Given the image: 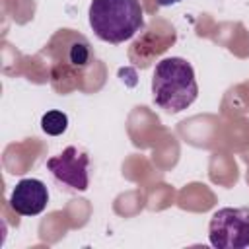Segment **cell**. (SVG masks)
<instances>
[{"label":"cell","instance_id":"obj_1","mask_svg":"<svg viewBox=\"0 0 249 249\" xmlns=\"http://www.w3.org/2000/svg\"><path fill=\"white\" fill-rule=\"evenodd\" d=\"M198 97V84L191 62L181 56L160 60L152 74V99L165 113H181Z\"/></svg>","mask_w":249,"mask_h":249},{"label":"cell","instance_id":"obj_2","mask_svg":"<svg viewBox=\"0 0 249 249\" xmlns=\"http://www.w3.org/2000/svg\"><path fill=\"white\" fill-rule=\"evenodd\" d=\"M88 16L95 37L111 45L132 39L144 27L140 0H91Z\"/></svg>","mask_w":249,"mask_h":249},{"label":"cell","instance_id":"obj_3","mask_svg":"<svg viewBox=\"0 0 249 249\" xmlns=\"http://www.w3.org/2000/svg\"><path fill=\"white\" fill-rule=\"evenodd\" d=\"M208 239L216 249H243L249 245V208H220L208 224Z\"/></svg>","mask_w":249,"mask_h":249},{"label":"cell","instance_id":"obj_4","mask_svg":"<svg viewBox=\"0 0 249 249\" xmlns=\"http://www.w3.org/2000/svg\"><path fill=\"white\" fill-rule=\"evenodd\" d=\"M88 165L89 156L76 146H68L58 156L47 160V169L54 175V179L74 191H86L89 187Z\"/></svg>","mask_w":249,"mask_h":249},{"label":"cell","instance_id":"obj_5","mask_svg":"<svg viewBox=\"0 0 249 249\" xmlns=\"http://www.w3.org/2000/svg\"><path fill=\"white\" fill-rule=\"evenodd\" d=\"M49 191L41 179H21L10 195V206L19 216H37L47 208Z\"/></svg>","mask_w":249,"mask_h":249},{"label":"cell","instance_id":"obj_6","mask_svg":"<svg viewBox=\"0 0 249 249\" xmlns=\"http://www.w3.org/2000/svg\"><path fill=\"white\" fill-rule=\"evenodd\" d=\"M66 126H68V117L62 111H47L41 117V128L45 134L58 136L66 130Z\"/></svg>","mask_w":249,"mask_h":249},{"label":"cell","instance_id":"obj_7","mask_svg":"<svg viewBox=\"0 0 249 249\" xmlns=\"http://www.w3.org/2000/svg\"><path fill=\"white\" fill-rule=\"evenodd\" d=\"M177 2H181V0H158L160 6H171V4H177Z\"/></svg>","mask_w":249,"mask_h":249}]
</instances>
